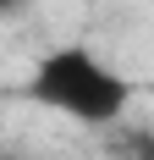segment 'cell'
<instances>
[{
	"instance_id": "3",
	"label": "cell",
	"mask_w": 154,
	"mask_h": 160,
	"mask_svg": "<svg viewBox=\"0 0 154 160\" xmlns=\"http://www.w3.org/2000/svg\"><path fill=\"white\" fill-rule=\"evenodd\" d=\"M22 6H28V0H0V17H17Z\"/></svg>"
},
{
	"instance_id": "1",
	"label": "cell",
	"mask_w": 154,
	"mask_h": 160,
	"mask_svg": "<svg viewBox=\"0 0 154 160\" xmlns=\"http://www.w3.org/2000/svg\"><path fill=\"white\" fill-rule=\"evenodd\" d=\"M22 94L39 105V111H55L77 127L110 132L116 122H127V105H132V83L105 61L94 55L88 44H55L33 61Z\"/></svg>"
},
{
	"instance_id": "2",
	"label": "cell",
	"mask_w": 154,
	"mask_h": 160,
	"mask_svg": "<svg viewBox=\"0 0 154 160\" xmlns=\"http://www.w3.org/2000/svg\"><path fill=\"white\" fill-rule=\"evenodd\" d=\"M110 155L116 160H154V127H143V122H116V127H110Z\"/></svg>"
}]
</instances>
